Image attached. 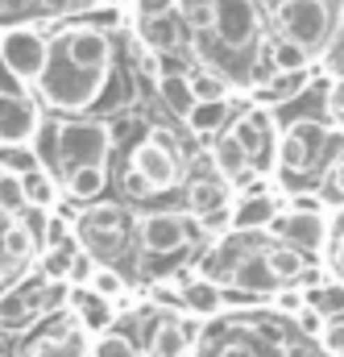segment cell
I'll return each mask as SVG.
<instances>
[{"label": "cell", "mask_w": 344, "mask_h": 357, "mask_svg": "<svg viewBox=\"0 0 344 357\" xmlns=\"http://www.w3.org/2000/svg\"><path fill=\"white\" fill-rule=\"evenodd\" d=\"M336 274H341V282H344V241L336 245Z\"/></svg>", "instance_id": "cell-51"}, {"label": "cell", "mask_w": 344, "mask_h": 357, "mask_svg": "<svg viewBox=\"0 0 344 357\" xmlns=\"http://www.w3.org/2000/svg\"><path fill=\"white\" fill-rule=\"evenodd\" d=\"M178 17L182 25H191L195 33H212V0H178Z\"/></svg>", "instance_id": "cell-37"}, {"label": "cell", "mask_w": 344, "mask_h": 357, "mask_svg": "<svg viewBox=\"0 0 344 357\" xmlns=\"http://www.w3.org/2000/svg\"><path fill=\"white\" fill-rule=\"evenodd\" d=\"M212 33L228 46V50H245L253 46L261 33V17L253 0H212Z\"/></svg>", "instance_id": "cell-7"}, {"label": "cell", "mask_w": 344, "mask_h": 357, "mask_svg": "<svg viewBox=\"0 0 344 357\" xmlns=\"http://www.w3.org/2000/svg\"><path fill=\"white\" fill-rule=\"evenodd\" d=\"M195 345H199V354L191 349L195 357H328L324 349L311 354L307 337L295 333V341H290V337H282V328L274 320H258V316H241V320L203 328V337Z\"/></svg>", "instance_id": "cell-1"}, {"label": "cell", "mask_w": 344, "mask_h": 357, "mask_svg": "<svg viewBox=\"0 0 344 357\" xmlns=\"http://www.w3.org/2000/svg\"><path fill=\"white\" fill-rule=\"evenodd\" d=\"M25 183V208H50L54 199H58V191H54V175H46V171H33V175L21 178Z\"/></svg>", "instance_id": "cell-33"}, {"label": "cell", "mask_w": 344, "mask_h": 357, "mask_svg": "<svg viewBox=\"0 0 344 357\" xmlns=\"http://www.w3.org/2000/svg\"><path fill=\"white\" fill-rule=\"evenodd\" d=\"M146 42H150V50L154 54H174L178 50V42H182V33H178V21H174L171 13H158V17H146Z\"/></svg>", "instance_id": "cell-24"}, {"label": "cell", "mask_w": 344, "mask_h": 357, "mask_svg": "<svg viewBox=\"0 0 344 357\" xmlns=\"http://www.w3.org/2000/svg\"><path fill=\"white\" fill-rule=\"evenodd\" d=\"M46 54H50V42L38 29H8V33H0V59H4V67L13 71V79L21 88L42 79Z\"/></svg>", "instance_id": "cell-6"}, {"label": "cell", "mask_w": 344, "mask_h": 357, "mask_svg": "<svg viewBox=\"0 0 344 357\" xmlns=\"http://www.w3.org/2000/svg\"><path fill=\"white\" fill-rule=\"evenodd\" d=\"M4 91H21V84L13 79V71H8V67H4V59H0V96H4Z\"/></svg>", "instance_id": "cell-48"}, {"label": "cell", "mask_w": 344, "mask_h": 357, "mask_svg": "<svg viewBox=\"0 0 344 357\" xmlns=\"http://www.w3.org/2000/svg\"><path fill=\"white\" fill-rule=\"evenodd\" d=\"M290 320H295V333H299V337H307V341H315V337L324 333V316H320L315 307H307V303H303Z\"/></svg>", "instance_id": "cell-40"}, {"label": "cell", "mask_w": 344, "mask_h": 357, "mask_svg": "<svg viewBox=\"0 0 344 357\" xmlns=\"http://www.w3.org/2000/svg\"><path fill=\"white\" fill-rule=\"evenodd\" d=\"M125 195H129V199H146V195H154V191H150V187H146V178L137 175V171H133V167H129V171H125Z\"/></svg>", "instance_id": "cell-46"}, {"label": "cell", "mask_w": 344, "mask_h": 357, "mask_svg": "<svg viewBox=\"0 0 344 357\" xmlns=\"http://www.w3.org/2000/svg\"><path fill=\"white\" fill-rule=\"evenodd\" d=\"M87 357H146V349L133 341V337H125V333H100L95 341H91V349Z\"/></svg>", "instance_id": "cell-27"}, {"label": "cell", "mask_w": 344, "mask_h": 357, "mask_svg": "<svg viewBox=\"0 0 344 357\" xmlns=\"http://www.w3.org/2000/svg\"><path fill=\"white\" fill-rule=\"evenodd\" d=\"M315 341H320V349H324L328 357H344V316L324 320V333H320Z\"/></svg>", "instance_id": "cell-39"}, {"label": "cell", "mask_w": 344, "mask_h": 357, "mask_svg": "<svg viewBox=\"0 0 344 357\" xmlns=\"http://www.w3.org/2000/svg\"><path fill=\"white\" fill-rule=\"evenodd\" d=\"M269 233L307 258V254H320L328 245V216L324 212H286V216H274Z\"/></svg>", "instance_id": "cell-8"}, {"label": "cell", "mask_w": 344, "mask_h": 357, "mask_svg": "<svg viewBox=\"0 0 344 357\" xmlns=\"http://www.w3.org/2000/svg\"><path fill=\"white\" fill-rule=\"evenodd\" d=\"M269 63L278 67V75H290V71H307V63H311V54H307L303 46H295V42H286V38H278V42L269 46Z\"/></svg>", "instance_id": "cell-29"}, {"label": "cell", "mask_w": 344, "mask_h": 357, "mask_svg": "<svg viewBox=\"0 0 344 357\" xmlns=\"http://www.w3.org/2000/svg\"><path fill=\"white\" fill-rule=\"evenodd\" d=\"M87 291H91V295H100V299H108V303H116V299L129 291V278H125L116 266H95L91 282H87Z\"/></svg>", "instance_id": "cell-28"}, {"label": "cell", "mask_w": 344, "mask_h": 357, "mask_svg": "<svg viewBox=\"0 0 344 357\" xmlns=\"http://www.w3.org/2000/svg\"><path fill=\"white\" fill-rule=\"evenodd\" d=\"M104 187H108V171H104V167H79V171L67 175V195L79 199V204L104 195Z\"/></svg>", "instance_id": "cell-25"}, {"label": "cell", "mask_w": 344, "mask_h": 357, "mask_svg": "<svg viewBox=\"0 0 344 357\" xmlns=\"http://www.w3.org/2000/svg\"><path fill=\"white\" fill-rule=\"evenodd\" d=\"M224 121H228V100L195 104V108H191V116H187V125H191L195 133H216V129H220Z\"/></svg>", "instance_id": "cell-32"}, {"label": "cell", "mask_w": 344, "mask_h": 357, "mask_svg": "<svg viewBox=\"0 0 344 357\" xmlns=\"http://www.w3.org/2000/svg\"><path fill=\"white\" fill-rule=\"evenodd\" d=\"M274 21L282 29L286 42L303 46L307 54L324 50L332 38H328V4L324 0H282L274 8Z\"/></svg>", "instance_id": "cell-5"}, {"label": "cell", "mask_w": 344, "mask_h": 357, "mask_svg": "<svg viewBox=\"0 0 344 357\" xmlns=\"http://www.w3.org/2000/svg\"><path fill=\"white\" fill-rule=\"evenodd\" d=\"M269 303H274V312H278V316H295L307 299H303V291H299V287H278V291L269 295Z\"/></svg>", "instance_id": "cell-41"}, {"label": "cell", "mask_w": 344, "mask_h": 357, "mask_svg": "<svg viewBox=\"0 0 344 357\" xmlns=\"http://www.w3.org/2000/svg\"><path fill=\"white\" fill-rule=\"evenodd\" d=\"M0 212H8V216L25 212V183L17 175H0Z\"/></svg>", "instance_id": "cell-38"}, {"label": "cell", "mask_w": 344, "mask_h": 357, "mask_svg": "<svg viewBox=\"0 0 344 357\" xmlns=\"http://www.w3.org/2000/svg\"><path fill=\"white\" fill-rule=\"evenodd\" d=\"M38 171V154L33 146H0V175H33Z\"/></svg>", "instance_id": "cell-31"}, {"label": "cell", "mask_w": 344, "mask_h": 357, "mask_svg": "<svg viewBox=\"0 0 344 357\" xmlns=\"http://www.w3.org/2000/svg\"><path fill=\"white\" fill-rule=\"evenodd\" d=\"M328 112H332V116L344 125V75L332 84V88H328Z\"/></svg>", "instance_id": "cell-47"}, {"label": "cell", "mask_w": 344, "mask_h": 357, "mask_svg": "<svg viewBox=\"0 0 344 357\" xmlns=\"http://www.w3.org/2000/svg\"><path fill=\"white\" fill-rule=\"evenodd\" d=\"M199 225H203V233H228V229H233V204H224V208L199 216Z\"/></svg>", "instance_id": "cell-44"}, {"label": "cell", "mask_w": 344, "mask_h": 357, "mask_svg": "<svg viewBox=\"0 0 344 357\" xmlns=\"http://www.w3.org/2000/svg\"><path fill=\"white\" fill-rule=\"evenodd\" d=\"M307 88V71H290V75H274L265 88H261L258 100H290V96H299V91Z\"/></svg>", "instance_id": "cell-36"}, {"label": "cell", "mask_w": 344, "mask_h": 357, "mask_svg": "<svg viewBox=\"0 0 344 357\" xmlns=\"http://www.w3.org/2000/svg\"><path fill=\"white\" fill-rule=\"evenodd\" d=\"M42 129L38 104L25 91H4L0 96V146H33Z\"/></svg>", "instance_id": "cell-10"}, {"label": "cell", "mask_w": 344, "mask_h": 357, "mask_svg": "<svg viewBox=\"0 0 344 357\" xmlns=\"http://www.w3.org/2000/svg\"><path fill=\"white\" fill-rule=\"evenodd\" d=\"M91 274H95V258L79 250V254L71 258V270H67V287H87V282H91Z\"/></svg>", "instance_id": "cell-42"}, {"label": "cell", "mask_w": 344, "mask_h": 357, "mask_svg": "<svg viewBox=\"0 0 344 357\" xmlns=\"http://www.w3.org/2000/svg\"><path fill=\"white\" fill-rule=\"evenodd\" d=\"M187 204H191V216H208L228 204V187L220 178H195L187 187Z\"/></svg>", "instance_id": "cell-21"}, {"label": "cell", "mask_w": 344, "mask_h": 357, "mask_svg": "<svg viewBox=\"0 0 344 357\" xmlns=\"http://www.w3.org/2000/svg\"><path fill=\"white\" fill-rule=\"evenodd\" d=\"M344 204V154L332 162V175H328V183H324V204Z\"/></svg>", "instance_id": "cell-43"}, {"label": "cell", "mask_w": 344, "mask_h": 357, "mask_svg": "<svg viewBox=\"0 0 344 357\" xmlns=\"http://www.w3.org/2000/svg\"><path fill=\"white\" fill-rule=\"evenodd\" d=\"M328 54L336 59V67H344V29H341V38H336V42H328Z\"/></svg>", "instance_id": "cell-49"}, {"label": "cell", "mask_w": 344, "mask_h": 357, "mask_svg": "<svg viewBox=\"0 0 344 357\" xmlns=\"http://www.w3.org/2000/svg\"><path fill=\"white\" fill-rule=\"evenodd\" d=\"M191 91H195V104H212V100H228V79L216 75V71H195L187 75Z\"/></svg>", "instance_id": "cell-35"}, {"label": "cell", "mask_w": 344, "mask_h": 357, "mask_svg": "<svg viewBox=\"0 0 344 357\" xmlns=\"http://www.w3.org/2000/svg\"><path fill=\"white\" fill-rule=\"evenodd\" d=\"M178 291H182V312H191L199 320H212V316L224 312V287L203 278V274H191Z\"/></svg>", "instance_id": "cell-16"}, {"label": "cell", "mask_w": 344, "mask_h": 357, "mask_svg": "<svg viewBox=\"0 0 344 357\" xmlns=\"http://www.w3.org/2000/svg\"><path fill=\"white\" fill-rule=\"evenodd\" d=\"M166 4H171V0H141L146 17H158V13H166Z\"/></svg>", "instance_id": "cell-50"}, {"label": "cell", "mask_w": 344, "mask_h": 357, "mask_svg": "<svg viewBox=\"0 0 344 357\" xmlns=\"http://www.w3.org/2000/svg\"><path fill=\"white\" fill-rule=\"evenodd\" d=\"M187 349H191V345L182 341V333H178L174 316H158V320L150 324V337H146V357H182Z\"/></svg>", "instance_id": "cell-19"}, {"label": "cell", "mask_w": 344, "mask_h": 357, "mask_svg": "<svg viewBox=\"0 0 344 357\" xmlns=\"http://www.w3.org/2000/svg\"><path fill=\"white\" fill-rule=\"evenodd\" d=\"M46 129H50V167H54V175H71L79 167H104L108 154H112V129L104 121L71 116V121L46 125Z\"/></svg>", "instance_id": "cell-2"}, {"label": "cell", "mask_w": 344, "mask_h": 357, "mask_svg": "<svg viewBox=\"0 0 344 357\" xmlns=\"http://www.w3.org/2000/svg\"><path fill=\"white\" fill-rule=\"evenodd\" d=\"M265 262H269L274 278H278L282 287H290V282H295V278L303 274V266H307V258H303L299 250L282 245V241H269V245H265Z\"/></svg>", "instance_id": "cell-23"}, {"label": "cell", "mask_w": 344, "mask_h": 357, "mask_svg": "<svg viewBox=\"0 0 344 357\" xmlns=\"http://www.w3.org/2000/svg\"><path fill=\"white\" fill-rule=\"evenodd\" d=\"M67 303H75V307H79V324H84L87 333H95V337H100V333H108V328L116 324L112 303H108V299H100V295H91L87 287H75Z\"/></svg>", "instance_id": "cell-17"}, {"label": "cell", "mask_w": 344, "mask_h": 357, "mask_svg": "<svg viewBox=\"0 0 344 357\" xmlns=\"http://www.w3.org/2000/svg\"><path fill=\"white\" fill-rule=\"evenodd\" d=\"M228 287H237V291H245V295H253V299H269L282 282L274 278V270L265 262V250H258V254H249V258H241V262L233 266Z\"/></svg>", "instance_id": "cell-15"}, {"label": "cell", "mask_w": 344, "mask_h": 357, "mask_svg": "<svg viewBox=\"0 0 344 357\" xmlns=\"http://www.w3.org/2000/svg\"><path fill=\"white\" fill-rule=\"evenodd\" d=\"M341 29H344V4H341Z\"/></svg>", "instance_id": "cell-52"}, {"label": "cell", "mask_w": 344, "mask_h": 357, "mask_svg": "<svg viewBox=\"0 0 344 357\" xmlns=\"http://www.w3.org/2000/svg\"><path fill=\"white\" fill-rule=\"evenodd\" d=\"M290 212H324V195L295 191V199H290Z\"/></svg>", "instance_id": "cell-45"}, {"label": "cell", "mask_w": 344, "mask_h": 357, "mask_svg": "<svg viewBox=\"0 0 344 357\" xmlns=\"http://www.w3.org/2000/svg\"><path fill=\"white\" fill-rule=\"evenodd\" d=\"M129 167L146 178L150 191H166V187L178 183V158H174L171 142L158 137V133H150V137L133 150V162H129Z\"/></svg>", "instance_id": "cell-9"}, {"label": "cell", "mask_w": 344, "mask_h": 357, "mask_svg": "<svg viewBox=\"0 0 344 357\" xmlns=\"http://www.w3.org/2000/svg\"><path fill=\"white\" fill-rule=\"evenodd\" d=\"M212 158H216V167H220L228 178L237 175V171H245V167H249V154L241 150V142H237L233 133L216 137V150H212Z\"/></svg>", "instance_id": "cell-30"}, {"label": "cell", "mask_w": 344, "mask_h": 357, "mask_svg": "<svg viewBox=\"0 0 344 357\" xmlns=\"http://www.w3.org/2000/svg\"><path fill=\"white\" fill-rule=\"evenodd\" d=\"M75 254H79V241L75 245H46V254H42V278L67 282V270H71V258Z\"/></svg>", "instance_id": "cell-34"}, {"label": "cell", "mask_w": 344, "mask_h": 357, "mask_svg": "<svg viewBox=\"0 0 344 357\" xmlns=\"http://www.w3.org/2000/svg\"><path fill=\"white\" fill-rule=\"evenodd\" d=\"M75 237L84 241V254L100 258L108 266V258H116L125 250V241H129V212L120 204H95L79 216Z\"/></svg>", "instance_id": "cell-4"}, {"label": "cell", "mask_w": 344, "mask_h": 357, "mask_svg": "<svg viewBox=\"0 0 344 357\" xmlns=\"http://www.w3.org/2000/svg\"><path fill=\"white\" fill-rule=\"evenodd\" d=\"M303 299H307V307H315L324 320H336L344 316V282H320L315 291H303Z\"/></svg>", "instance_id": "cell-26"}, {"label": "cell", "mask_w": 344, "mask_h": 357, "mask_svg": "<svg viewBox=\"0 0 344 357\" xmlns=\"http://www.w3.org/2000/svg\"><path fill=\"white\" fill-rule=\"evenodd\" d=\"M158 96H162V104L171 108L174 116H191V108H195V91H191V79L182 75V71H162L158 75Z\"/></svg>", "instance_id": "cell-20"}, {"label": "cell", "mask_w": 344, "mask_h": 357, "mask_svg": "<svg viewBox=\"0 0 344 357\" xmlns=\"http://www.w3.org/2000/svg\"><path fill=\"white\" fill-rule=\"evenodd\" d=\"M108 75H112V71H95V67H84V63L67 59V54L50 42L46 71H42V79H38V91H42V100H46L50 108L79 112V108H87V104L104 91Z\"/></svg>", "instance_id": "cell-3"}, {"label": "cell", "mask_w": 344, "mask_h": 357, "mask_svg": "<svg viewBox=\"0 0 344 357\" xmlns=\"http://www.w3.org/2000/svg\"><path fill=\"white\" fill-rule=\"evenodd\" d=\"M137 237H141V250L146 254H178L187 241H182V220H178V212H150V216H141L137 220Z\"/></svg>", "instance_id": "cell-13"}, {"label": "cell", "mask_w": 344, "mask_h": 357, "mask_svg": "<svg viewBox=\"0 0 344 357\" xmlns=\"http://www.w3.org/2000/svg\"><path fill=\"white\" fill-rule=\"evenodd\" d=\"M274 216H278V199L265 187H253L233 204V229L228 233H261L274 225Z\"/></svg>", "instance_id": "cell-14"}, {"label": "cell", "mask_w": 344, "mask_h": 357, "mask_svg": "<svg viewBox=\"0 0 344 357\" xmlns=\"http://www.w3.org/2000/svg\"><path fill=\"white\" fill-rule=\"evenodd\" d=\"M67 59L84 63V67H95V71H112V38L104 29H71L54 42Z\"/></svg>", "instance_id": "cell-12"}, {"label": "cell", "mask_w": 344, "mask_h": 357, "mask_svg": "<svg viewBox=\"0 0 344 357\" xmlns=\"http://www.w3.org/2000/svg\"><path fill=\"white\" fill-rule=\"evenodd\" d=\"M0 254H4L8 262H29V258L38 254V241H33V233H29L25 220H8V225H4V233H0Z\"/></svg>", "instance_id": "cell-22"}, {"label": "cell", "mask_w": 344, "mask_h": 357, "mask_svg": "<svg viewBox=\"0 0 344 357\" xmlns=\"http://www.w3.org/2000/svg\"><path fill=\"white\" fill-rule=\"evenodd\" d=\"M320 150H324V129L303 121V125H290V129L282 133V142H278V162H282L286 171H311L315 158H320Z\"/></svg>", "instance_id": "cell-11"}, {"label": "cell", "mask_w": 344, "mask_h": 357, "mask_svg": "<svg viewBox=\"0 0 344 357\" xmlns=\"http://www.w3.org/2000/svg\"><path fill=\"white\" fill-rule=\"evenodd\" d=\"M233 137L241 142V150L249 154V162L261 167V158H265V150H269V116H265V112H245V116L237 121Z\"/></svg>", "instance_id": "cell-18"}]
</instances>
